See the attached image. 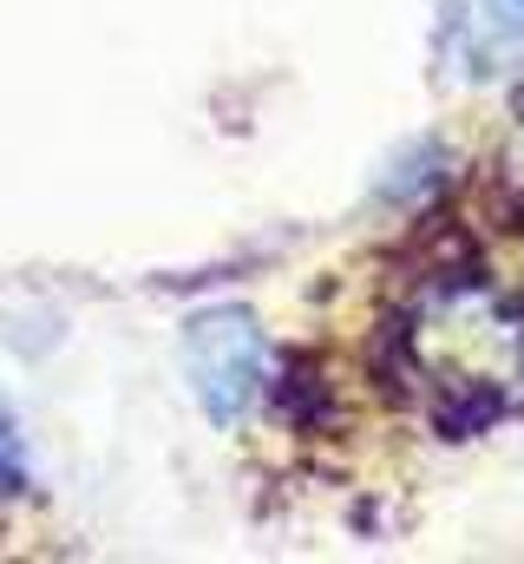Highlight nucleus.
I'll use <instances>...</instances> for the list:
<instances>
[{"instance_id":"nucleus-1","label":"nucleus","mask_w":524,"mask_h":564,"mask_svg":"<svg viewBox=\"0 0 524 564\" xmlns=\"http://www.w3.org/2000/svg\"><path fill=\"white\" fill-rule=\"evenodd\" d=\"M184 355H190V388H197V401H204L217 421H237V414L262 394V381H269V348H262L256 322H250L243 308H210V315H197Z\"/></svg>"},{"instance_id":"nucleus-2","label":"nucleus","mask_w":524,"mask_h":564,"mask_svg":"<svg viewBox=\"0 0 524 564\" xmlns=\"http://www.w3.org/2000/svg\"><path fill=\"white\" fill-rule=\"evenodd\" d=\"M0 492H26V446L7 408H0Z\"/></svg>"}]
</instances>
